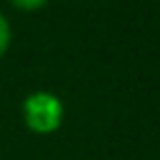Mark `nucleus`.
Listing matches in <instances>:
<instances>
[{"label": "nucleus", "instance_id": "f257e3e1", "mask_svg": "<svg viewBox=\"0 0 160 160\" xmlns=\"http://www.w3.org/2000/svg\"><path fill=\"white\" fill-rule=\"evenodd\" d=\"M20 115H22V125L30 132L52 135L60 130V125L65 120V105L50 90H32L22 98Z\"/></svg>", "mask_w": 160, "mask_h": 160}, {"label": "nucleus", "instance_id": "f03ea898", "mask_svg": "<svg viewBox=\"0 0 160 160\" xmlns=\"http://www.w3.org/2000/svg\"><path fill=\"white\" fill-rule=\"evenodd\" d=\"M10 42H12V25H10L8 15L0 10V60H2L5 52L10 50Z\"/></svg>", "mask_w": 160, "mask_h": 160}, {"label": "nucleus", "instance_id": "7ed1b4c3", "mask_svg": "<svg viewBox=\"0 0 160 160\" xmlns=\"http://www.w3.org/2000/svg\"><path fill=\"white\" fill-rule=\"evenodd\" d=\"M8 2L20 12H35V10H42L50 0H8Z\"/></svg>", "mask_w": 160, "mask_h": 160}]
</instances>
